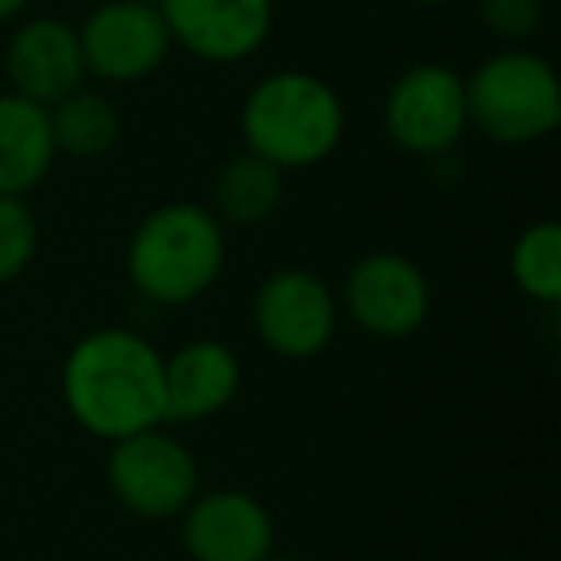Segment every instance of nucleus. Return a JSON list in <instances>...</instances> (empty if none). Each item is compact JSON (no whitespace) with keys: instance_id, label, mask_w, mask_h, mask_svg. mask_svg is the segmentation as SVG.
Returning <instances> with one entry per match:
<instances>
[{"instance_id":"4468645a","label":"nucleus","mask_w":561,"mask_h":561,"mask_svg":"<svg viewBox=\"0 0 561 561\" xmlns=\"http://www.w3.org/2000/svg\"><path fill=\"white\" fill-rule=\"evenodd\" d=\"M58 158L50 112L20 93H0V196H27Z\"/></svg>"},{"instance_id":"423d86ee","label":"nucleus","mask_w":561,"mask_h":561,"mask_svg":"<svg viewBox=\"0 0 561 561\" xmlns=\"http://www.w3.org/2000/svg\"><path fill=\"white\" fill-rule=\"evenodd\" d=\"M385 131L404 154L443 158L469 131L466 78L443 62L404 70L385 93Z\"/></svg>"},{"instance_id":"ddd939ff","label":"nucleus","mask_w":561,"mask_h":561,"mask_svg":"<svg viewBox=\"0 0 561 561\" xmlns=\"http://www.w3.org/2000/svg\"><path fill=\"white\" fill-rule=\"evenodd\" d=\"M165 366V420L201 423L227 412L239 397L242 366L234 351L219 339H193L181 343Z\"/></svg>"},{"instance_id":"f03ea898","label":"nucleus","mask_w":561,"mask_h":561,"mask_svg":"<svg viewBox=\"0 0 561 561\" xmlns=\"http://www.w3.org/2000/svg\"><path fill=\"white\" fill-rule=\"evenodd\" d=\"M242 147L280 173L328 162L346 135V104L335 85L308 70H277L247 93Z\"/></svg>"},{"instance_id":"f257e3e1","label":"nucleus","mask_w":561,"mask_h":561,"mask_svg":"<svg viewBox=\"0 0 561 561\" xmlns=\"http://www.w3.org/2000/svg\"><path fill=\"white\" fill-rule=\"evenodd\" d=\"M62 404L81 431L119 443L165 423L162 351L131 328H101L62 362Z\"/></svg>"},{"instance_id":"20e7f679","label":"nucleus","mask_w":561,"mask_h":561,"mask_svg":"<svg viewBox=\"0 0 561 561\" xmlns=\"http://www.w3.org/2000/svg\"><path fill=\"white\" fill-rule=\"evenodd\" d=\"M469 127L500 147H527L561 124V85L542 55L507 47L466 78Z\"/></svg>"},{"instance_id":"39448f33","label":"nucleus","mask_w":561,"mask_h":561,"mask_svg":"<svg viewBox=\"0 0 561 561\" xmlns=\"http://www.w3.org/2000/svg\"><path fill=\"white\" fill-rule=\"evenodd\" d=\"M108 489L139 519H178L201 492V461L178 435L150 427L112 443Z\"/></svg>"},{"instance_id":"9d476101","label":"nucleus","mask_w":561,"mask_h":561,"mask_svg":"<svg viewBox=\"0 0 561 561\" xmlns=\"http://www.w3.org/2000/svg\"><path fill=\"white\" fill-rule=\"evenodd\" d=\"M173 47L201 62L254 58L273 32V0H158Z\"/></svg>"},{"instance_id":"a211bd4d","label":"nucleus","mask_w":561,"mask_h":561,"mask_svg":"<svg viewBox=\"0 0 561 561\" xmlns=\"http://www.w3.org/2000/svg\"><path fill=\"white\" fill-rule=\"evenodd\" d=\"M39 254V219L24 196H0V285L16 280Z\"/></svg>"},{"instance_id":"aec40b11","label":"nucleus","mask_w":561,"mask_h":561,"mask_svg":"<svg viewBox=\"0 0 561 561\" xmlns=\"http://www.w3.org/2000/svg\"><path fill=\"white\" fill-rule=\"evenodd\" d=\"M24 9H27V0H0V24H9V20H16Z\"/></svg>"},{"instance_id":"6ab92c4d","label":"nucleus","mask_w":561,"mask_h":561,"mask_svg":"<svg viewBox=\"0 0 561 561\" xmlns=\"http://www.w3.org/2000/svg\"><path fill=\"white\" fill-rule=\"evenodd\" d=\"M484 27L504 43H523L542 24V0H477Z\"/></svg>"},{"instance_id":"dca6fc26","label":"nucleus","mask_w":561,"mask_h":561,"mask_svg":"<svg viewBox=\"0 0 561 561\" xmlns=\"http://www.w3.org/2000/svg\"><path fill=\"white\" fill-rule=\"evenodd\" d=\"M50 131H55L58 154L70 158H101L119 139V112L104 93L73 89L58 104H50Z\"/></svg>"},{"instance_id":"412c9836","label":"nucleus","mask_w":561,"mask_h":561,"mask_svg":"<svg viewBox=\"0 0 561 561\" xmlns=\"http://www.w3.org/2000/svg\"><path fill=\"white\" fill-rule=\"evenodd\" d=\"M412 4H423V9H443V4H454V0H412Z\"/></svg>"},{"instance_id":"f3484780","label":"nucleus","mask_w":561,"mask_h":561,"mask_svg":"<svg viewBox=\"0 0 561 561\" xmlns=\"http://www.w3.org/2000/svg\"><path fill=\"white\" fill-rule=\"evenodd\" d=\"M507 265H512V280L523 297L553 308L561 300V227L553 219L523 227L519 239L512 242Z\"/></svg>"},{"instance_id":"0eeeda50","label":"nucleus","mask_w":561,"mask_h":561,"mask_svg":"<svg viewBox=\"0 0 561 561\" xmlns=\"http://www.w3.org/2000/svg\"><path fill=\"white\" fill-rule=\"evenodd\" d=\"M254 331L273 354L293 362L316 358L339 331V300L312 270H273L254 293Z\"/></svg>"},{"instance_id":"6e6552de","label":"nucleus","mask_w":561,"mask_h":561,"mask_svg":"<svg viewBox=\"0 0 561 561\" xmlns=\"http://www.w3.org/2000/svg\"><path fill=\"white\" fill-rule=\"evenodd\" d=\"M85 73L112 85H131L170 58L173 39L158 4L147 0H104L78 27Z\"/></svg>"},{"instance_id":"1a4fd4ad","label":"nucleus","mask_w":561,"mask_h":561,"mask_svg":"<svg viewBox=\"0 0 561 561\" xmlns=\"http://www.w3.org/2000/svg\"><path fill=\"white\" fill-rule=\"evenodd\" d=\"M346 312L366 335L408 339L431 316V285L412 257L397 250H374L346 273Z\"/></svg>"},{"instance_id":"5701e85b","label":"nucleus","mask_w":561,"mask_h":561,"mask_svg":"<svg viewBox=\"0 0 561 561\" xmlns=\"http://www.w3.org/2000/svg\"><path fill=\"white\" fill-rule=\"evenodd\" d=\"M147 4H158V0H147Z\"/></svg>"},{"instance_id":"9b49d317","label":"nucleus","mask_w":561,"mask_h":561,"mask_svg":"<svg viewBox=\"0 0 561 561\" xmlns=\"http://www.w3.org/2000/svg\"><path fill=\"white\" fill-rule=\"evenodd\" d=\"M178 519L193 561H265L273 553V515L242 489L196 492Z\"/></svg>"},{"instance_id":"7ed1b4c3","label":"nucleus","mask_w":561,"mask_h":561,"mask_svg":"<svg viewBox=\"0 0 561 561\" xmlns=\"http://www.w3.org/2000/svg\"><path fill=\"white\" fill-rule=\"evenodd\" d=\"M227 262V227L211 208L173 201L154 208L127 242V277L147 300L193 305L211 289Z\"/></svg>"},{"instance_id":"2eb2a0df","label":"nucleus","mask_w":561,"mask_h":561,"mask_svg":"<svg viewBox=\"0 0 561 561\" xmlns=\"http://www.w3.org/2000/svg\"><path fill=\"white\" fill-rule=\"evenodd\" d=\"M280 193H285V173L265 158L234 154L211 185V216L224 227H257L277 211Z\"/></svg>"},{"instance_id":"f8f14e48","label":"nucleus","mask_w":561,"mask_h":561,"mask_svg":"<svg viewBox=\"0 0 561 561\" xmlns=\"http://www.w3.org/2000/svg\"><path fill=\"white\" fill-rule=\"evenodd\" d=\"M4 73H9L12 93L27 96L43 108L58 104L89 78L78 27L58 16H35L20 24L4 47Z\"/></svg>"},{"instance_id":"4be33fe9","label":"nucleus","mask_w":561,"mask_h":561,"mask_svg":"<svg viewBox=\"0 0 561 561\" xmlns=\"http://www.w3.org/2000/svg\"><path fill=\"white\" fill-rule=\"evenodd\" d=\"M265 561H300V558H293V553H277V550H273V553H270V558H265Z\"/></svg>"}]
</instances>
